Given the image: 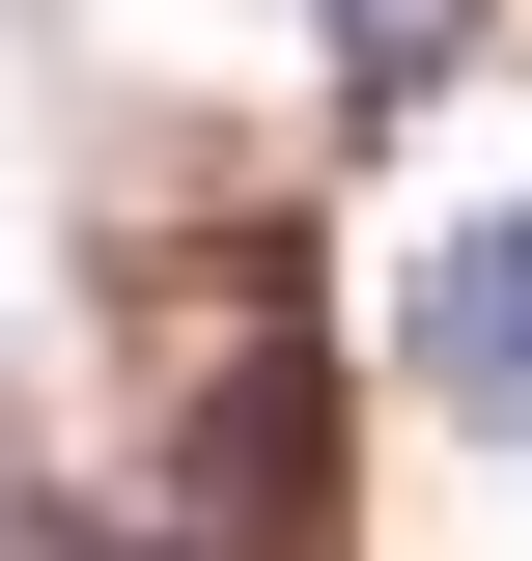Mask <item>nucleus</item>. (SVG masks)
I'll list each match as a JSON object with an SVG mask.
<instances>
[{
    "label": "nucleus",
    "mask_w": 532,
    "mask_h": 561,
    "mask_svg": "<svg viewBox=\"0 0 532 561\" xmlns=\"http://www.w3.org/2000/svg\"><path fill=\"white\" fill-rule=\"evenodd\" d=\"M476 57V0H336V84H449Z\"/></svg>",
    "instance_id": "4"
},
{
    "label": "nucleus",
    "mask_w": 532,
    "mask_h": 561,
    "mask_svg": "<svg viewBox=\"0 0 532 561\" xmlns=\"http://www.w3.org/2000/svg\"><path fill=\"white\" fill-rule=\"evenodd\" d=\"M0 561H197V534H169V505H84V478H28V505H0Z\"/></svg>",
    "instance_id": "3"
},
{
    "label": "nucleus",
    "mask_w": 532,
    "mask_h": 561,
    "mask_svg": "<svg viewBox=\"0 0 532 561\" xmlns=\"http://www.w3.org/2000/svg\"><path fill=\"white\" fill-rule=\"evenodd\" d=\"M420 393L532 449V225H449V253H420Z\"/></svg>",
    "instance_id": "2"
},
{
    "label": "nucleus",
    "mask_w": 532,
    "mask_h": 561,
    "mask_svg": "<svg viewBox=\"0 0 532 561\" xmlns=\"http://www.w3.org/2000/svg\"><path fill=\"white\" fill-rule=\"evenodd\" d=\"M169 534H197V561H309V534H336V365L280 337V309H253V337L197 365V449H169Z\"/></svg>",
    "instance_id": "1"
}]
</instances>
